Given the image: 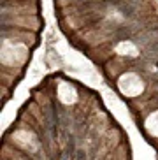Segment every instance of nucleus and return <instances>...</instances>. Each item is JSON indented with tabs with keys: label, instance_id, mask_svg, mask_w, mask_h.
<instances>
[{
	"label": "nucleus",
	"instance_id": "f257e3e1",
	"mask_svg": "<svg viewBox=\"0 0 158 160\" xmlns=\"http://www.w3.org/2000/svg\"><path fill=\"white\" fill-rule=\"evenodd\" d=\"M118 7L126 18H130V16H134L135 9H137V2L135 0H118Z\"/></svg>",
	"mask_w": 158,
	"mask_h": 160
},
{
	"label": "nucleus",
	"instance_id": "f03ea898",
	"mask_svg": "<svg viewBox=\"0 0 158 160\" xmlns=\"http://www.w3.org/2000/svg\"><path fill=\"white\" fill-rule=\"evenodd\" d=\"M116 37L118 39H123V37H128V30H126V28H123V27H121V28L120 30H118V35H116Z\"/></svg>",
	"mask_w": 158,
	"mask_h": 160
},
{
	"label": "nucleus",
	"instance_id": "7ed1b4c3",
	"mask_svg": "<svg viewBox=\"0 0 158 160\" xmlns=\"http://www.w3.org/2000/svg\"><path fill=\"white\" fill-rule=\"evenodd\" d=\"M77 158H79V160H84V158H86V157H84V151H79Z\"/></svg>",
	"mask_w": 158,
	"mask_h": 160
}]
</instances>
